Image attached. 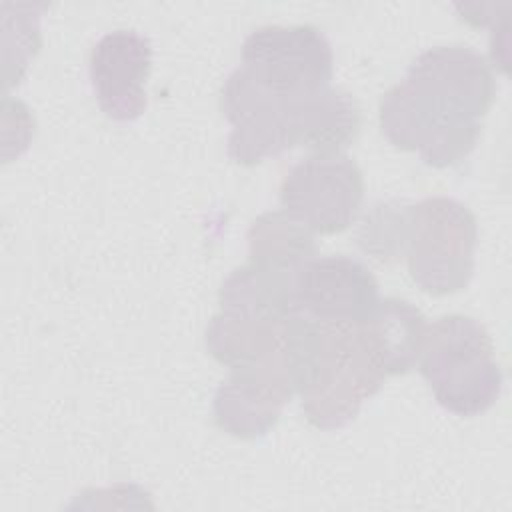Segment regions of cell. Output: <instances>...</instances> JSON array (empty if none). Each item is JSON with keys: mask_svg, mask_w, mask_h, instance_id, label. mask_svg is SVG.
<instances>
[{"mask_svg": "<svg viewBox=\"0 0 512 512\" xmlns=\"http://www.w3.org/2000/svg\"><path fill=\"white\" fill-rule=\"evenodd\" d=\"M494 96V74L482 54L468 46L428 48L384 92L380 130L396 148L446 168L474 150Z\"/></svg>", "mask_w": 512, "mask_h": 512, "instance_id": "6da1fadb", "label": "cell"}, {"mask_svg": "<svg viewBox=\"0 0 512 512\" xmlns=\"http://www.w3.org/2000/svg\"><path fill=\"white\" fill-rule=\"evenodd\" d=\"M220 110L232 124L228 156L254 166L294 146L340 152L360 132V108L346 90L326 86L316 92L284 96L254 84L240 68L220 90Z\"/></svg>", "mask_w": 512, "mask_h": 512, "instance_id": "7a4b0ae2", "label": "cell"}, {"mask_svg": "<svg viewBox=\"0 0 512 512\" xmlns=\"http://www.w3.org/2000/svg\"><path fill=\"white\" fill-rule=\"evenodd\" d=\"M416 364L436 402L456 416L486 412L502 392L492 338L470 316L448 314L426 324Z\"/></svg>", "mask_w": 512, "mask_h": 512, "instance_id": "3957f363", "label": "cell"}, {"mask_svg": "<svg viewBox=\"0 0 512 512\" xmlns=\"http://www.w3.org/2000/svg\"><path fill=\"white\" fill-rule=\"evenodd\" d=\"M318 322L322 332L318 364L300 398L312 426L334 430L356 418L362 402L380 390L388 374L368 322Z\"/></svg>", "mask_w": 512, "mask_h": 512, "instance_id": "277c9868", "label": "cell"}, {"mask_svg": "<svg viewBox=\"0 0 512 512\" xmlns=\"http://www.w3.org/2000/svg\"><path fill=\"white\" fill-rule=\"evenodd\" d=\"M476 218L458 200L434 196L408 204L404 252L412 280L428 294L462 290L474 272Z\"/></svg>", "mask_w": 512, "mask_h": 512, "instance_id": "5b68a950", "label": "cell"}, {"mask_svg": "<svg viewBox=\"0 0 512 512\" xmlns=\"http://www.w3.org/2000/svg\"><path fill=\"white\" fill-rule=\"evenodd\" d=\"M238 66L260 88L296 96L330 86L334 56L326 34L312 24H268L252 30Z\"/></svg>", "mask_w": 512, "mask_h": 512, "instance_id": "8992f818", "label": "cell"}, {"mask_svg": "<svg viewBox=\"0 0 512 512\" xmlns=\"http://www.w3.org/2000/svg\"><path fill=\"white\" fill-rule=\"evenodd\" d=\"M364 198L360 166L342 152H318L284 176L280 202L288 216L310 232L336 234L346 230Z\"/></svg>", "mask_w": 512, "mask_h": 512, "instance_id": "52a82bcc", "label": "cell"}, {"mask_svg": "<svg viewBox=\"0 0 512 512\" xmlns=\"http://www.w3.org/2000/svg\"><path fill=\"white\" fill-rule=\"evenodd\" d=\"M380 300L376 278L352 256H314L296 274L298 310L322 322L366 324Z\"/></svg>", "mask_w": 512, "mask_h": 512, "instance_id": "ba28073f", "label": "cell"}, {"mask_svg": "<svg viewBox=\"0 0 512 512\" xmlns=\"http://www.w3.org/2000/svg\"><path fill=\"white\" fill-rule=\"evenodd\" d=\"M152 66L150 40L136 30L104 34L90 52V82L100 110L132 122L146 110V80Z\"/></svg>", "mask_w": 512, "mask_h": 512, "instance_id": "9c48e42d", "label": "cell"}, {"mask_svg": "<svg viewBox=\"0 0 512 512\" xmlns=\"http://www.w3.org/2000/svg\"><path fill=\"white\" fill-rule=\"evenodd\" d=\"M294 270L250 260L236 268L220 288L222 312L254 318H286L298 310Z\"/></svg>", "mask_w": 512, "mask_h": 512, "instance_id": "30bf717a", "label": "cell"}, {"mask_svg": "<svg viewBox=\"0 0 512 512\" xmlns=\"http://www.w3.org/2000/svg\"><path fill=\"white\" fill-rule=\"evenodd\" d=\"M386 364V374H406L418 362L426 318L402 298H382L372 320H368Z\"/></svg>", "mask_w": 512, "mask_h": 512, "instance_id": "8fae6325", "label": "cell"}, {"mask_svg": "<svg viewBox=\"0 0 512 512\" xmlns=\"http://www.w3.org/2000/svg\"><path fill=\"white\" fill-rule=\"evenodd\" d=\"M250 260L282 266L294 272L316 256L312 232L284 210L258 216L248 230Z\"/></svg>", "mask_w": 512, "mask_h": 512, "instance_id": "7c38bea8", "label": "cell"}, {"mask_svg": "<svg viewBox=\"0 0 512 512\" xmlns=\"http://www.w3.org/2000/svg\"><path fill=\"white\" fill-rule=\"evenodd\" d=\"M408 222V204L380 202L364 216L358 230V244L378 260L402 258Z\"/></svg>", "mask_w": 512, "mask_h": 512, "instance_id": "4fadbf2b", "label": "cell"}, {"mask_svg": "<svg viewBox=\"0 0 512 512\" xmlns=\"http://www.w3.org/2000/svg\"><path fill=\"white\" fill-rule=\"evenodd\" d=\"M460 18L472 26H494L500 20L508 18L510 2L496 4V2H474V4H454Z\"/></svg>", "mask_w": 512, "mask_h": 512, "instance_id": "5bb4252c", "label": "cell"}, {"mask_svg": "<svg viewBox=\"0 0 512 512\" xmlns=\"http://www.w3.org/2000/svg\"><path fill=\"white\" fill-rule=\"evenodd\" d=\"M508 18L500 20L498 24L492 26V38H490V58L492 66L500 68L504 74H508V64H510V34H508Z\"/></svg>", "mask_w": 512, "mask_h": 512, "instance_id": "9a60e30c", "label": "cell"}]
</instances>
